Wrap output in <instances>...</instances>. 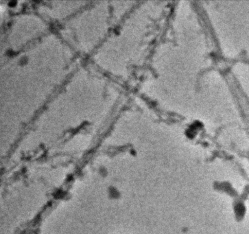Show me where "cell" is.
<instances>
[]
</instances>
